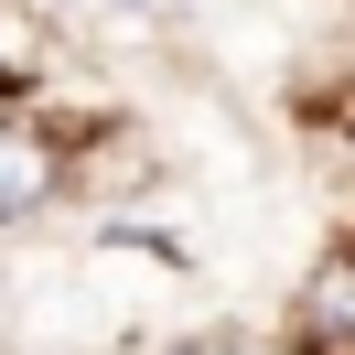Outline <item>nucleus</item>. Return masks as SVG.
<instances>
[{"mask_svg": "<svg viewBox=\"0 0 355 355\" xmlns=\"http://www.w3.org/2000/svg\"><path fill=\"white\" fill-rule=\"evenodd\" d=\"M65 194V140L44 119H0V226H44Z\"/></svg>", "mask_w": 355, "mask_h": 355, "instance_id": "nucleus-1", "label": "nucleus"}, {"mask_svg": "<svg viewBox=\"0 0 355 355\" xmlns=\"http://www.w3.org/2000/svg\"><path fill=\"white\" fill-rule=\"evenodd\" d=\"M302 345L323 355H355V248H323L302 280Z\"/></svg>", "mask_w": 355, "mask_h": 355, "instance_id": "nucleus-2", "label": "nucleus"}, {"mask_svg": "<svg viewBox=\"0 0 355 355\" xmlns=\"http://www.w3.org/2000/svg\"><path fill=\"white\" fill-rule=\"evenodd\" d=\"M0 65H22V22H11V11H0Z\"/></svg>", "mask_w": 355, "mask_h": 355, "instance_id": "nucleus-3", "label": "nucleus"}, {"mask_svg": "<svg viewBox=\"0 0 355 355\" xmlns=\"http://www.w3.org/2000/svg\"><path fill=\"white\" fill-rule=\"evenodd\" d=\"M0 355H11V291H0Z\"/></svg>", "mask_w": 355, "mask_h": 355, "instance_id": "nucleus-4", "label": "nucleus"}, {"mask_svg": "<svg viewBox=\"0 0 355 355\" xmlns=\"http://www.w3.org/2000/svg\"><path fill=\"white\" fill-rule=\"evenodd\" d=\"M226 355H291V345H226Z\"/></svg>", "mask_w": 355, "mask_h": 355, "instance_id": "nucleus-5", "label": "nucleus"}, {"mask_svg": "<svg viewBox=\"0 0 355 355\" xmlns=\"http://www.w3.org/2000/svg\"><path fill=\"white\" fill-rule=\"evenodd\" d=\"M97 11H151V0H97Z\"/></svg>", "mask_w": 355, "mask_h": 355, "instance_id": "nucleus-6", "label": "nucleus"}, {"mask_svg": "<svg viewBox=\"0 0 355 355\" xmlns=\"http://www.w3.org/2000/svg\"><path fill=\"white\" fill-rule=\"evenodd\" d=\"M183 355H205V345H183Z\"/></svg>", "mask_w": 355, "mask_h": 355, "instance_id": "nucleus-7", "label": "nucleus"}]
</instances>
